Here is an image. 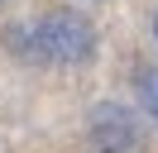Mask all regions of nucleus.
I'll list each match as a JSON object with an SVG mask.
<instances>
[{"instance_id":"f257e3e1","label":"nucleus","mask_w":158,"mask_h":153,"mask_svg":"<svg viewBox=\"0 0 158 153\" xmlns=\"http://www.w3.org/2000/svg\"><path fill=\"white\" fill-rule=\"evenodd\" d=\"M10 48L24 57V62H91L96 53V29L81 14H67V10H53V14H34L24 19L10 34Z\"/></svg>"},{"instance_id":"f03ea898","label":"nucleus","mask_w":158,"mask_h":153,"mask_svg":"<svg viewBox=\"0 0 158 153\" xmlns=\"http://www.w3.org/2000/svg\"><path fill=\"white\" fill-rule=\"evenodd\" d=\"M91 134H96V148H101V153H129V148L139 143V134H134V120H129L125 110H115V105H106V110L96 115Z\"/></svg>"},{"instance_id":"7ed1b4c3","label":"nucleus","mask_w":158,"mask_h":153,"mask_svg":"<svg viewBox=\"0 0 158 153\" xmlns=\"http://www.w3.org/2000/svg\"><path fill=\"white\" fill-rule=\"evenodd\" d=\"M134 91H139V105H144V110L153 115V124H158V67H144V72L134 76Z\"/></svg>"},{"instance_id":"20e7f679","label":"nucleus","mask_w":158,"mask_h":153,"mask_svg":"<svg viewBox=\"0 0 158 153\" xmlns=\"http://www.w3.org/2000/svg\"><path fill=\"white\" fill-rule=\"evenodd\" d=\"M153 34H158V19H153Z\"/></svg>"}]
</instances>
